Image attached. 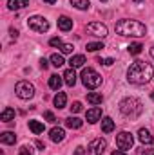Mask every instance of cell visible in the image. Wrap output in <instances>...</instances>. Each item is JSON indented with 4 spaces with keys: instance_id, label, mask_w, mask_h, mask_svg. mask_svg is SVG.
Returning <instances> with one entry per match:
<instances>
[{
    "instance_id": "6da1fadb",
    "label": "cell",
    "mask_w": 154,
    "mask_h": 155,
    "mask_svg": "<svg viewBox=\"0 0 154 155\" xmlns=\"http://www.w3.org/2000/svg\"><path fill=\"white\" fill-rule=\"evenodd\" d=\"M152 76H154V67L147 61H142V60L134 61L127 71V79L132 85H145L152 79Z\"/></svg>"
},
{
    "instance_id": "7a4b0ae2",
    "label": "cell",
    "mask_w": 154,
    "mask_h": 155,
    "mask_svg": "<svg viewBox=\"0 0 154 155\" xmlns=\"http://www.w3.org/2000/svg\"><path fill=\"white\" fill-rule=\"evenodd\" d=\"M114 29L120 36H134V38L145 36V33H147V27L142 22H138V20H127V18L120 20L116 24Z\"/></svg>"
},
{
    "instance_id": "3957f363",
    "label": "cell",
    "mask_w": 154,
    "mask_h": 155,
    "mask_svg": "<svg viewBox=\"0 0 154 155\" xmlns=\"http://www.w3.org/2000/svg\"><path fill=\"white\" fill-rule=\"evenodd\" d=\"M120 112H121V116L134 119V117H138L143 112V105L136 97H125V99L120 101Z\"/></svg>"
},
{
    "instance_id": "277c9868",
    "label": "cell",
    "mask_w": 154,
    "mask_h": 155,
    "mask_svg": "<svg viewBox=\"0 0 154 155\" xmlns=\"http://www.w3.org/2000/svg\"><path fill=\"white\" fill-rule=\"evenodd\" d=\"M82 83L87 87V88H98L100 85H102V76L94 71V69H83L82 71Z\"/></svg>"
},
{
    "instance_id": "5b68a950",
    "label": "cell",
    "mask_w": 154,
    "mask_h": 155,
    "mask_svg": "<svg viewBox=\"0 0 154 155\" xmlns=\"http://www.w3.org/2000/svg\"><path fill=\"white\" fill-rule=\"evenodd\" d=\"M15 92H16V96L20 99H31L35 96V87H33V83L24 79V81H18L15 85Z\"/></svg>"
},
{
    "instance_id": "8992f818",
    "label": "cell",
    "mask_w": 154,
    "mask_h": 155,
    "mask_svg": "<svg viewBox=\"0 0 154 155\" xmlns=\"http://www.w3.org/2000/svg\"><path fill=\"white\" fill-rule=\"evenodd\" d=\"M27 25L29 29H33L35 33H47L49 31V22L44 18V16H31L27 20Z\"/></svg>"
},
{
    "instance_id": "52a82bcc",
    "label": "cell",
    "mask_w": 154,
    "mask_h": 155,
    "mask_svg": "<svg viewBox=\"0 0 154 155\" xmlns=\"http://www.w3.org/2000/svg\"><path fill=\"white\" fill-rule=\"evenodd\" d=\"M132 144H134V137H132V134L131 132H120L118 135H116V146L120 148V150H131L132 148Z\"/></svg>"
},
{
    "instance_id": "ba28073f",
    "label": "cell",
    "mask_w": 154,
    "mask_h": 155,
    "mask_svg": "<svg viewBox=\"0 0 154 155\" xmlns=\"http://www.w3.org/2000/svg\"><path fill=\"white\" fill-rule=\"evenodd\" d=\"M105 150H107V141H105V139H102V137H98V139L91 141V143H89V146H87V153H89V155H103Z\"/></svg>"
},
{
    "instance_id": "9c48e42d",
    "label": "cell",
    "mask_w": 154,
    "mask_h": 155,
    "mask_svg": "<svg viewBox=\"0 0 154 155\" xmlns=\"http://www.w3.org/2000/svg\"><path fill=\"white\" fill-rule=\"evenodd\" d=\"M87 33L96 36V38H105L107 36V25H103L102 22H93V24H87Z\"/></svg>"
},
{
    "instance_id": "30bf717a",
    "label": "cell",
    "mask_w": 154,
    "mask_h": 155,
    "mask_svg": "<svg viewBox=\"0 0 154 155\" xmlns=\"http://www.w3.org/2000/svg\"><path fill=\"white\" fill-rule=\"evenodd\" d=\"M49 137H51V141H53V143H62V141H64V137H65V132H64V128L54 126V128L49 132Z\"/></svg>"
},
{
    "instance_id": "8fae6325",
    "label": "cell",
    "mask_w": 154,
    "mask_h": 155,
    "mask_svg": "<svg viewBox=\"0 0 154 155\" xmlns=\"http://www.w3.org/2000/svg\"><path fill=\"white\" fill-rule=\"evenodd\" d=\"M138 139L143 143V144H152L154 143V137L151 135V132L147 128H140L138 130Z\"/></svg>"
},
{
    "instance_id": "7c38bea8",
    "label": "cell",
    "mask_w": 154,
    "mask_h": 155,
    "mask_svg": "<svg viewBox=\"0 0 154 155\" xmlns=\"http://www.w3.org/2000/svg\"><path fill=\"white\" fill-rule=\"evenodd\" d=\"M85 117H87V123H96V121H100V119H102V108L94 107V108L87 110Z\"/></svg>"
},
{
    "instance_id": "4fadbf2b",
    "label": "cell",
    "mask_w": 154,
    "mask_h": 155,
    "mask_svg": "<svg viewBox=\"0 0 154 155\" xmlns=\"http://www.w3.org/2000/svg\"><path fill=\"white\" fill-rule=\"evenodd\" d=\"M29 5V0H7V7L11 11H18V9H24Z\"/></svg>"
},
{
    "instance_id": "5bb4252c",
    "label": "cell",
    "mask_w": 154,
    "mask_h": 155,
    "mask_svg": "<svg viewBox=\"0 0 154 155\" xmlns=\"http://www.w3.org/2000/svg\"><path fill=\"white\" fill-rule=\"evenodd\" d=\"M58 27H60L64 33H67V31L73 29V20H71L69 16H60V18H58Z\"/></svg>"
},
{
    "instance_id": "9a60e30c",
    "label": "cell",
    "mask_w": 154,
    "mask_h": 155,
    "mask_svg": "<svg viewBox=\"0 0 154 155\" xmlns=\"http://www.w3.org/2000/svg\"><path fill=\"white\" fill-rule=\"evenodd\" d=\"M64 81L69 87H75V83H76V72H75V69H67L64 72Z\"/></svg>"
},
{
    "instance_id": "2e32d148",
    "label": "cell",
    "mask_w": 154,
    "mask_h": 155,
    "mask_svg": "<svg viewBox=\"0 0 154 155\" xmlns=\"http://www.w3.org/2000/svg\"><path fill=\"white\" fill-rule=\"evenodd\" d=\"M82 124H83V121L82 119H78V117H67L65 119V126L67 128H71V130H78V128H82Z\"/></svg>"
},
{
    "instance_id": "e0dca14e",
    "label": "cell",
    "mask_w": 154,
    "mask_h": 155,
    "mask_svg": "<svg viewBox=\"0 0 154 155\" xmlns=\"http://www.w3.org/2000/svg\"><path fill=\"white\" fill-rule=\"evenodd\" d=\"M69 63H71V69H80V67H83V63H85V56H83V54H76V56H73V58L69 60Z\"/></svg>"
},
{
    "instance_id": "ac0fdd59",
    "label": "cell",
    "mask_w": 154,
    "mask_h": 155,
    "mask_svg": "<svg viewBox=\"0 0 154 155\" xmlns=\"http://www.w3.org/2000/svg\"><path fill=\"white\" fill-rule=\"evenodd\" d=\"M53 103H54V107H56V108H64V107H65V103H67V96H65L64 92H58V94L54 96Z\"/></svg>"
},
{
    "instance_id": "d6986e66",
    "label": "cell",
    "mask_w": 154,
    "mask_h": 155,
    "mask_svg": "<svg viewBox=\"0 0 154 155\" xmlns=\"http://www.w3.org/2000/svg\"><path fill=\"white\" fill-rule=\"evenodd\" d=\"M113 130H114V121H113L111 117H103V119H102V132L111 134Z\"/></svg>"
},
{
    "instance_id": "ffe728a7",
    "label": "cell",
    "mask_w": 154,
    "mask_h": 155,
    "mask_svg": "<svg viewBox=\"0 0 154 155\" xmlns=\"http://www.w3.org/2000/svg\"><path fill=\"white\" fill-rule=\"evenodd\" d=\"M0 141L4 144H15L16 143V135L13 132H4V134H0Z\"/></svg>"
},
{
    "instance_id": "44dd1931",
    "label": "cell",
    "mask_w": 154,
    "mask_h": 155,
    "mask_svg": "<svg viewBox=\"0 0 154 155\" xmlns=\"http://www.w3.org/2000/svg\"><path fill=\"white\" fill-rule=\"evenodd\" d=\"M29 130L33 132V134H42L44 132V123H40V121H37V119H31L29 121Z\"/></svg>"
},
{
    "instance_id": "7402d4cb",
    "label": "cell",
    "mask_w": 154,
    "mask_h": 155,
    "mask_svg": "<svg viewBox=\"0 0 154 155\" xmlns=\"http://www.w3.org/2000/svg\"><path fill=\"white\" fill-rule=\"evenodd\" d=\"M15 119V110L11 108V107H5L4 110H2V114H0V121H13Z\"/></svg>"
},
{
    "instance_id": "603a6c76",
    "label": "cell",
    "mask_w": 154,
    "mask_h": 155,
    "mask_svg": "<svg viewBox=\"0 0 154 155\" xmlns=\"http://www.w3.org/2000/svg\"><path fill=\"white\" fill-rule=\"evenodd\" d=\"M62 78L58 76V74H53V76L49 78V87L53 88V90H60V87H62Z\"/></svg>"
},
{
    "instance_id": "cb8c5ba5",
    "label": "cell",
    "mask_w": 154,
    "mask_h": 155,
    "mask_svg": "<svg viewBox=\"0 0 154 155\" xmlns=\"http://www.w3.org/2000/svg\"><path fill=\"white\" fill-rule=\"evenodd\" d=\"M87 101H89L91 105H100V103L103 101V96L98 94V92H91V94H87Z\"/></svg>"
},
{
    "instance_id": "d4e9b609",
    "label": "cell",
    "mask_w": 154,
    "mask_h": 155,
    "mask_svg": "<svg viewBox=\"0 0 154 155\" xmlns=\"http://www.w3.org/2000/svg\"><path fill=\"white\" fill-rule=\"evenodd\" d=\"M76 9H80V11H85V9H89V5H91V2L89 0H69Z\"/></svg>"
},
{
    "instance_id": "484cf974",
    "label": "cell",
    "mask_w": 154,
    "mask_h": 155,
    "mask_svg": "<svg viewBox=\"0 0 154 155\" xmlns=\"http://www.w3.org/2000/svg\"><path fill=\"white\" fill-rule=\"evenodd\" d=\"M65 61H64V56L62 54H53L51 56V65H54V67H62Z\"/></svg>"
},
{
    "instance_id": "4316f807",
    "label": "cell",
    "mask_w": 154,
    "mask_h": 155,
    "mask_svg": "<svg viewBox=\"0 0 154 155\" xmlns=\"http://www.w3.org/2000/svg\"><path fill=\"white\" fill-rule=\"evenodd\" d=\"M87 51H91V52H96V51H100V49H103V43L102 41H91V43H87V47H85Z\"/></svg>"
},
{
    "instance_id": "83f0119b",
    "label": "cell",
    "mask_w": 154,
    "mask_h": 155,
    "mask_svg": "<svg viewBox=\"0 0 154 155\" xmlns=\"http://www.w3.org/2000/svg\"><path fill=\"white\" fill-rule=\"evenodd\" d=\"M127 49H129V52H131L132 56H136V54H140V52H142L143 45H142V43H131V45H129Z\"/></svg>"
},
{
    "instance_id": "f1b7e54d",
    "label": "cell",
    "mask_w": 154,
    "mask_h": 155,
    "mask_svg": "<svg viewBox=\"0 0 154 155\" xmlns=\"http://www.w3.org/2000/svg\"><path fill=\"white\" fill-rule=\"evenodd\" d=\"M49 45H51V47H58V49H60V47L64 45V41H62V38H60V36H54V38L49 40Z\"/></svg>"
},
{
    "instance_id": "f546056e",
    "label": "cell",
    "mask_w": 154,
    "mask_h": 155,
    "mask_svg": "<svg viewBox=\"0 0 154 155\" xmlns=\"http://www.w3.org/2000/svg\"><path fill=\"white\" fill-rule=\"evenodd\" d=\"M73 49H75V47H73L71 43H64V45L60 47V51H62V54H71V52H73Z\"/></svg>"
},
{
    "instance_id": "4dcf8cb0",
    "label": "cell",
    "mask_w": 154,
    "mask_h": 155,
    "mask_svg": "<svg viewBox=\"0 0 154 155\" xmlns=\"http://www.w3.org/2000/svg\"><path fill=\"white\" fill-rule=\"evenodd\" d=\"M71 112H73V114H78V112H82V103H80V101H75V103L71 105Z\"/></svg>"
},
{
    "instance_id": "1f68e13d",
    "label": "cell",
    "mask_w": 154,
    "mask_h": 155,
    "mask_svg": "<svg viewBox=\"0 0 154 155\" xmlns=\"http://www.w3.org/2000/svg\"><path fill=\"white\" fill-rule=\"evenodd\" d=\"M18 155H33L31 146H22V148H20V152H18Z\"/></svg>"
},
{
    "instance_id": "d6a6232c",
    "label": "cell",
    "mask_w": 154,
    "mask_h": 155,
    "mask_svg": "<svg viewBox=\"0 0 154 155\" xmlns=\"http://www.w3.org/2000/svg\"><path fill=\"white\" fill-rule=\"evenodd\" d=\"M98 61H100V63H103V65H107V67H111V65L114 63V60H113V58H105V60H102V58H100Z\"/></svg>"
},
{
    "instance_id": "836d02e7",
    "label": "cell",
    "mask_w": 154,
    "mask_h": 155,
    "mask_svg": "<svg viewBox=\"0 0 154 155\" xmlns=\"http://www.w3.org/2000/svg\"><path fill=\"white\" fill-rule=\"evenodd\" d=\"M44 117H45L49 123H54V121H56V117H54V114H53V112H45V114H44Z\"/></svg>"
},
{
    "instance_id": "e575fe53",
    "label": "cell",
    "mask_w": 154,
    "mask_h": 155,
    "mask_svg": "<svg viewBox=\"0 0 154 155\" xmlns=\"http://www.w3.org/2000/svg\"><path fill=\"white\" fill-rule=\"evenodd\" d=\"M9 35H11V38H18V31H16V29H13V27H11V29H9Z\"/></svg>"
},
{
    "instance_id": "d590c367",
    "label": "cell",
    "mask_w": 154,
    "mask_h": 155,
    "mask_svg": "<svg viewBox=\"0 0 154 155\" xmlns=\"http://www.w3.org/2000/svg\"><path fill=\"white\" fill-rule=\"evenodd\" d=\"M142 155H154V150H152V148H147V150H143V152H142Z\"/></svg>"
},
{
    "instance_id": "8d00e7d4",
    "label": "cell",
    "mask_w": 154,
    "mask_h": 155,
    "mask_svg": "<svg viewBox=\"0 0 154 155\" xmlns=\"http://www.w3.org/2000/svg\"><path fill=\"white\" fill-rule=\"evenodd\" d=\"M35 144H37V148H38V150H45V144H44L42 141H37Z\"/></svg>"
},
{
    "instance_id": "74e56055",
    "label": "cell",
    "mask_w": 154,
    "mask_h": 155,
    "mask_svg": "<svg viewBox=\"0 0 154 155\" xmlns=\"http://www.w3.org/2000/svg\"><path fill=\"white\" fill-rule=\"evenodd\" d=\"M47 65H49V63H47V60H44V58H42V60H40V67H42V69H47Z\"/></svg>"
},
{
    "instance_id": "f35d334b",
    "label": "cell",
    "mask_w": 154,
    "mask_h": 155,
    "mask_svg": "<svg viewBox=\"0 0 154 155\" xmlns=\"http://www.w3.org/2000/svg\"><path fill=\"white\" fill-rule=\"evenodd\" d=\"M111 155H127V153H125L123 150H114V152H113Z\"/></svg>"
},
{
    "instance_id": "ab89813d",
    "label": "cell",
    "mask_w": 154,
    "mask_h": 155,
    "mask_svg": "<svg viewBox=\"0 0 154 155\" xmlns=\"http://www.w3.org/2000/svg\"><path fill=\"white\" fill-rule=\"evenodd\" d=\"M75 153H76V155H83L85 152H83V148H82V146H78V148H76V152H75Z\"/></svg>"
},
{
    "instance_id": "60d3db41",
    "label": "cell",
    "mask_w": 154,
    "mask_h": 155,
    "mask_svg": "<svg viewBox=\"0 0 154 155\" xmlns=\"http://www.w3.org/2000/svg\"><path fill=\"white\" fill-rule=\"evenodd\" d=\"M44 2H47V4H54L56 0H44Z\"/></svg>"
},
{
    "instance_id": "b9f144b4",
    "label": "cell",
    "mask_w": 154,
    "mask_h": 155,
    "mask_svg": "<svg viewBox=\"0 0 154 155\" xmlns=\"http://www.w3.org/2000/svg\"><path fill=\"white\" fill-rule=\"evenodd\" d=\"M151 56H152V58H154V45H152V47H151Z\"/></svg>"
},
{
    "instance_id": "7bdbcfd3",
    "label": "cell",
    "mask_w": 154,
    "mask_h": 155,
    "mask_svg": "<svg viewBox=\"0 0 154 155\" xmlns=\"http://www.w3.org/2000/svg\"><path fill=\"white\" fill-rule=\"evenodd\" d=\"M151 99H152V101H154V92H152V94H151Z\"/></svg>"
},
{
    "instance_id": "ee69618b",
    "label": "cell",
    "mask_w": 154,
    "mask_h": 155,
    "mask_svg": "<svg viewBox=\"0 0 154 155\" xmlns=\"http://www.w3.org/2000/svg\"><path fill=\"white\" fill-rule=\"evenodd\" d=\"M134 2H142V0H134Z\"/></svg>"
},
{
    "instance_id": "f6af8a7d",
    "label": "cell",
    "mask_w": 154,
    "mask_h": 155,
    "mask_svg": "<svg viewBox=\"0 0 154 155\" xmlns=\"http://www.w3.org/2000/svg\"><path fill=\"white\" fill-rule=\"evenodd\" d=\"M100 2H107V0H100Z\"/></svg>"
}]
</instances>
